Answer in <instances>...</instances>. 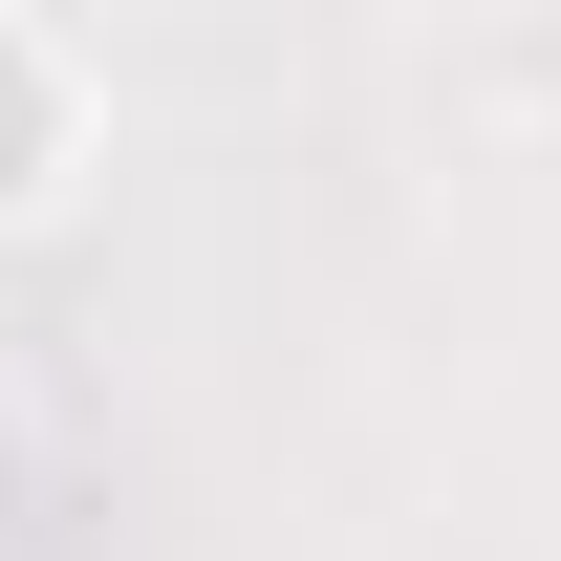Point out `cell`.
Instances as JSON below:
<instances>
[{"mask_svg":"<svg viewBox=\"0 0 561 561\" xmlns=\"http://www.w3.org/2000/svg\"><path fill=\"white\" fill-rule=\"evenodd\" d=\"M0 151H22V66H0Z\"/></svg>","mask_w":561,"mask_h":561,"instance_id":"6da1fadb","label":"cell"}]
</instances>
